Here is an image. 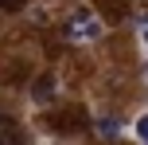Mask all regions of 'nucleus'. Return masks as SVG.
Instances as JSON below:
<instances>
[{
  "mask_svg": "<svg viewBox=\"0 0 148 145\" xmlns=\"http://www.w3.org/2000/svg\"><path fill=\"white\" fill-rule=\"evenodd\" d=\"M66 31H70V39H97V35H101V24H97V16H94V12L78 8V12L70 16Z\"/></svg>",
  "mask_w": 148,
  "mask_h": 145,
  "instance_id": "f257e3e1",
  "label": "nucleus"
},
{
  "mask_svg": "<svg viewBox=\"0 0 148 145\" xmlns=\"http://www.w3.org/2000/svg\"><path fill=\"white\" fill-rule=\"evenodd\" d=\"M31 98H35V102H51V98H55V78H51V75L35 78V86H31Z\"/></svg>",
  "mask_w": 148,
  "mask_h": 145,
  "instance_id": "f03ea898",
  "label": "nucleus"
},
{
  "mask_svg": "<svg viewBox=\"0 0 148 145\" xmlns=\"http://www.w3.org/2000/svg\"><path fill=\"white\" fill-rule=\"evenodd\" d=\"M0 141H23V133L16 130V122L8 114H0Z\"/></svg>",
  "mask_w": 148,
  "mask_h": 145,
  "instance_id": "7ed1b4c3",
  "label": "nucleus"
},
{
  "mask_svg": "<svg viewBox=\"0 0 148 145\" xmlns=\"http://www.w3.org/2000/svg\"><path fill=\"white\" fill-rule=\"evenodd\" d=\"M97 133H101V137H117L121 122H117V118H101V122H97Z\"/></svg>",
  "mask_w": 148,
  "mask_h": 145,
  "instance_id": "20e7f679",
  "label": "nucleus"
},
{
  "mask_svg": "<svg viewBox=\"0 0 148 145\" xmlns=\"http://www.w3.org/2000/svg\"><path fill=\"white\" fill-rule=\"evenodd\" d=\"M133 133H136V137H140V141H148V114H140V118H136Z\"/></svg>",
  "mask_w": 148,
  "mask_h": 145,
  "instance_id": "39448f33",
  "label": "nucleus"
},
{
  "mask_svg": "<svg viewBox=\"0 0 148 145\" xmlns=\"http://www.w3.org/2000/svg\"><path fill=\"white\" fill-rule=\"evenodd\" d=\"M0 8H4V12H20L23 0H0Z\"/></svg>",
  "mask_w": 148,
  "mask_h": 145,
  "instance_id": "423d86ee",
  "label": "nucleus"
},
{
  "mask_svg": "<svg viewBox=\"0 0 148 145\" xmlns=\"http://www.w3.org/2000/svg\"><path fill=\"white\" fill-rule=\"evenodd\" d=\"M144 43H148V28H144Z\"/></svg>",
  "mask_w": 148,
  "mask_h": 145,
  "instance_id": "0eeeda50",
  "label": "nucleus"
}]
</instances>
